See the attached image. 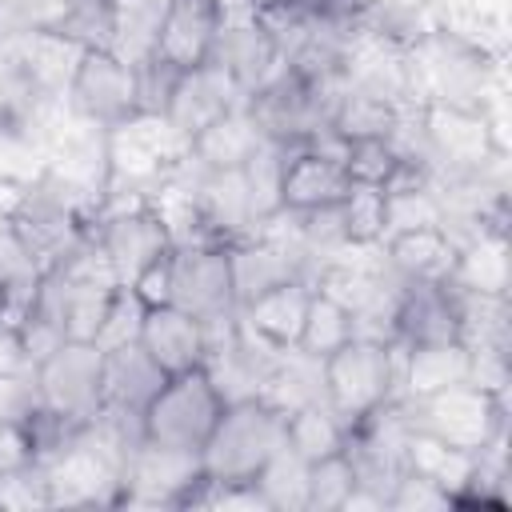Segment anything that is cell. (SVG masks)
I'll return each instance as SVG.
<instances>
[{"instance_id": "cell-36", "label": "cell", "mask_w": 512, "mask_h": 512, "mask_svg": "<svg viewBox=\"0 0 512 512\" xmlns=\"http://www.w3.org/2000/svg\"><path fill=\"white\" fill-rule=\"evenodd\" d=\"M140 324H144V300L128 284H120L112 304H108V312H104V324L96 332V348L108 352V348H120V344H136L140 340Z\"/></svg>"}, {"instance_id": "cell-4", "label": "cell", "mask_w": 512, "mask_h": 512, "mask_svg": "<svg viewBox=\"0 0 512 512\" xmlns=\"http://www.w3.org/2000/svg\"><path fill=\"white\" fill-rule=\"evenodd\" d=\"M324 400L352 428L388 400H400V340L352 336L344 348L320 360Z\"/></svg>"}, {"instance_id": "cell-41", "label": "cell", "mask_w": 512, "mask_h": 512, "mask_svg": "<svg viewBox=\"0 0 512 512\" xmlns=\"http://www.w3.org/2000/svg\"><path fill=\"white\" fill-rule=\"evenodd\" d=\"M140 300H144V308H156V304H172V252L168 256H160V260H152L132 284H128Z\"/></svg>"}, {"instance_id": "cell-20", "label": "cell", "mask_w": 512, "mask_h": 512, "mask_svg": "<svg viewBox=\"0 0 512 512\" xmlns=\"http://www.w3.org/2000/svg\"><path fill=\"white\" fill-rule=\"evenodd\" d=\"M388 268L404 280V284H448L452 268H456V240L440 228V224H424V228H404L380 240Z\"/></svg>"}, {"instance_id": "cell-44", "label": "cell", "mask_w": 512, "mask_h": 512, "mask_svg": "<svg viewBox=\"0 0 512 512\" xmlns=\"http://www.w3.org/2000/svg\"><path fill=\"white\" fill-rule=\"evenodd\" d=\"M288 8H308V0H256V12H288Z\"/></svg>"}, {"instance_id": "cell-38", "label": "cell", "mask_w": 512, "mask_h": 512, "mask_svg": "<svg viewBox=\"0 0 512 512\" xmlns=\"http://www.w3.org/2000/svg\"><path fill=\"white\" fill-rule=\"evenodd\" d=\"M388 508H396V512H448V508H456V500L444 488H436L432 480L404 468L388 492Z\"/></svg>"}, {"instance_id": "cell-35", "label": "cell", "mask_w": 512, "mask_h": 512, "mask_svg": "<svg viewBox=\"0 0 512 512\" xmlns=\"http://www.w3.org/2000/svg\"><path fill=\"white\" fill-rule=\"evenodd\" d=\"M48 108H56V104H40L32 96L20 64L12 60V52L0 48V124L4 120H36V124H44Z\"/></svg>"}, {"instance_id": "cell-18", "label": "cell", "mask_w": 512, "mask_h": 512, "mask_svg": "<svg viewBox=\"0 0 512 512\" xmlns=\"http://www.w3.org/2000/svg\"><path fill=\"white\" fill-rule=\"evenodd\" d=\"M312 280L308 276H292L268 292H260L256 300L240 304L236 308V320L256 336L264 340L268 348L276 352H288L300 344V328H304V316H308V300H312Z\"/></svg>"}, {"instance_id": "cell-21", "label": "cell", "mask_w": 512, "mask_h": 512, "mask_svg": "<svg viewBox=\"0 0 512 512\" xmlns=\"http://www.w3.org/2000/svg\"><path fill=\"white\" fill-rule=\"evenodd\" d=\"M460 380H472V352L464 340H440V344L400 340V400H420Z\"/></svg>"}, {"instance_id": "cell-37", "label": "cell", "mask_w": 512, "mask_h": 512, "mask_svg": "<svg viewBox=\"0 0 512 512\" xmlns=\"http://www.w3.org/2000/svg\"><path fill=\"white\" fill-rule=\"evenodd\" d=\"M400 156L392 152L388 136H372V140H348V152H344V168L356 184H388V176L396 172Z\"/></svg>"}, {"instance_id": "cell-34", "label": "cell", "mask_w": 512, "mask_h": 512, "mask_svg": "<svg viewBox=\"0 0 512 512\" xmlns=\"http://www.w3.org/2000/svg\"><path fill=\"white\" fill-rule=\"evenodd\" d=\"M352 488H356V468H352L348 452L324 456V460L308 464V500H304V512H340Z\"/></svg>"}, {"instance_id": "cell-23", "label": "cell", "mask_w": 512, "mask_h": 512, "mask_svg": "<svg viewBox=\"0 0 512 512\" xmlns=\"http://www.w3.org/2000/svg\"><path fill=\"white\" fill-rule=\"evenodd\" d=\"M216 28H220V16L208 0H172L168 12H164V24H160V36H156V52L164 64L172 68H196L208 60L212 52V40H216Z\"/></svg>"}, {"instance_id": "cell-30", "label": "cell", "mask_w": 512, "mask_h": 512, "mask_svg": "<svg viewBox=\"0 0 512 512\" xmlns=\"http://www.w3.org/2000/svg\"><path fill=\"white\" fill-rule=\"evenodd\" d=\"M396 112H400V104L380 100L372 92H360V88H348L344 84V92L332 104V120L328 124L344 140H372V136H388L392 132Z\"/></svg>"}, {"instance_id": "cell-5", "label": "cell", "mask_w": 512, "mask_h": 512, "mask_svg": "<svg viewBox=\"0 0 512 512\" xmlns=\"http://www.w3.org/2000/svg\"><path fill=\"white\" fill-rule=\"evenodd\" d=\"M412 428L460 448V452H488L500 436H508V392L484 388L476 380H460L420 400H404Z\"/></svg>"}, {"instance_id": "cell-39", "label": "cell", "mask_w": 512, "mask_h": 512, "mask_svg": "<svg viewBox=\"0 0 512 512\" xmlns=\"http://www.w3.org/2000/svg\"><path fill=\"white\" fill-rule=\"evenodd\" d=\"M180 80V68L164 64L160 56H148L136 64V84H140V112H156L164 116L168 100H172V88Z\"/></svg>"}, {"instance_id": "cell-28", "label": "cell", "mask_w": 512, "mask_h": 512, "mask_svg": "<svg viewBox=\"0 0 512 512\" xmlns=\"http://www.w3.org/2000/svg\"><path fill=\"white\" fill-rule=\"evenodd\" d=\"M48 168V132L36 120L0 124V184L28 188Z\"/></svg>"}, {"instance_id": "cell-2", "label": "cell", "mask_w": 512, "mask_h": 512, "mask_svg": "<svg viewBox=\"0 0 512 512\" xmlns=\"http://www.w3.org/2000/svg\"><path fill=\"white\" fill-rule=\"evenodd\" d=\"M284 412L272 408L268 400H236L224 404L212 436L200 448L204 476L212 484H244L256 480L260 468L284 448Z\"/></svg>"}, {"instance_id": "cell-40", "label": "cell", "mask_w": 512, "mask_h": 512, "mask_svg": "<svg viewBox=\"0 0 512 512\" xmlns=\"http://www.w3.org/2000/svg\"><path fill=\"white\" fill-rule=\"evenodd\" d=\"M40 408L36 368L20 376H0V424H24Z\"/></svg>"}, {"instance_id": "cell-3", "label": "cell", "mask_w": 512, "mask_h": 512, "mask_svg": "<svg viewBox=\"0 0 512 512\" xmlns=\"http://www.w3.org/2000/svg\"><path fill=\"white\" fill-rule=\"evenodd\" d=\"M192 152V140L172 128L168 116L136 112L112 128H104V156H108V188L104 192H132L148 196L164 176H172Z\"/></svg>"}, {"instance_id": "cell-1", "label": "cell", "mask_w": 512, "mask_h": 512, "mask_svg": "<svg viewBox=\"0 0 512 512\" xmlns=\"http://www.w3.org/2000/svg\"><path fill=\"white\" fill-rule=\"evenodd\" d=\"M492 56L448 28H424L408 44V100L412 104H456L484 108L492 88Z\"/></svg>"}, {"instance_id": "cell-11", "label": "cell", "mask_w": 512, "mask_h": 512, "mask_svg": "<svg viewBox=\"0 0 512 512\" xmlns=\"http://www.w3.org/2000/svg\"><path fill=\"white\" fill-rule=\"evenodd\" d=\"M172 304L192 312L204 328L236 316V292L224 244H184L172 248Z\"/></svg>"}, {"instance_id": "cell-19", "label": "cell", "mask_w": 512, "mask_h": 512, "mask_svg": "<svg viewBox=\"0 0 512 512\" xmlns=\"http://www.w3.org/2000/svg\"><path fill=\"white\" fill-rule=\"evenodd\" d=\"M228 272H232L236 304H248L260 292H268V288H276L292 276H308V264L292 248H284L280 240H272L264 232H252V236L228 244Z\"/></svg>"}, {"instance_id": "cell-8", "label": "cell", "mask_w": 512, "mask_h": 512, "mask_svg": "<svg viewBox=\"0 0 512 512\" xmlns=\"http://www.w3.org/2000/svg\"><path fill=\"white\" fill-rule=\"evenodd\" d=\"M100 376H104V352L88 340H64L56 352H48L36 364L40 404L72 424H88L104 404Z\"/></svg>"}, {"instance_id": "cell-14", "label": "cell", "mask_w": 512, "mask_h": 512, "mask_svg": "<svg viewBox=\"0 0 512 512\" xmlns=\"http://www.w3.org/2000/svg\"><path fill=\"white\" fill-rule=\"evenodd\" d=\"M240 100H244V92L236 88V80L208 56L204 64L180 72L164 116L172 120L176 132H184V136L192 140V136H200L212 120H220V116H224L232 104H240Z\"/></svg>"}, {"instance_id": "cell-26", "label": "cell", "mask_w": 512, "mask_h": 512, "mask_svg": "<svg viewBox=\"0 0 512 512\" xmlns=\"http://www.w3.org/2000/svg\"><path fill=\"white\" fill-rule=\"evenodd\" d=\"M404 468L424 476V480H432L436 488H444L456 500L468 488V480L476 476V456L460 452V448H452V444H444V440H436V436H428L420 428H412L408 440H404Z\"/></svg>"}, {"instance_id": "cell-25", "label": "cell", "mask_w": 512, "mask_h": 512, "mask_svg": "<svg viewBox=\"0 0 512 512\" xmlns=\"http://www.w3.org/2000/svg\"><path fill=\"white\" fill-rule=\"evenodd\" d=\"M460 292L480 296H508V228H476L468 240H460L452 280Z\"/></svg>"}, {"instance_id": "cell-13", "label": "cell", "mask_w": 512, "mask_h": 512, "mask_svg": "<svg viewBox=\"0 0 512 512\" xmlns=\"http://www.w3.org/2000/svg\"><path fill=\"white\" fill-rule=\"evenodd\" d=\"M208 56L236 80V88H240L244 96H252L260 84H268V80L288 64V60L280 56V48H276V36L260 24V16L220 24Z\"/></svg>"}, {"instance_id": "cell-9", "label": "cell", "mask_w": 512, "mask_h": 512, "mask_svg": "<svg viewBox=\"0 0 512 512\" xmlns=\"http://www.w3.org/2000/svg\"><path fill=\"white\" fill-rule=\"evenodd\" d=\"M204 484L200 452L168 448L140 440L124 464L120 504H152V508H188L196 488Z\"/></svg>"}, {"instance_id": "cell-33", "label": "cell", "mask_w": 512, "mask_h": 512, "mask_svg": "<svg viewBox=\"0 0 512 512\" xmlns=\"http://www.w3.org/2000/svg\"><path fill=\"white\" fill-rule=\"evenodd\" d=\"M264 500L272 512H304V500H308V464L284 444L256 476Z\"/></svg>"}, {"instance_id": "cell-16", "label": "cell", "mask_w": 512, "mask_h": 512, "mask_svg": "<svg viewBox=\"0 0 512 512\" xmlns=\"http://www.w3.org/2000/svg\"><path fill=\"white\" fill-rule=\"evenodd\" d=\"M12 60L20 64L32 96L40 104H60L68 100V84L76 76V64L84 56V44L60 36V32H24L20 40L8 44Z\"/></svg>"}, {"instance_id": "cell-24", "label": "cell", "mask_w": 512, "mask_h": 512, "mask_svg": "<svg viewBox=\"0 0 512 512\" xmlns=\"http://www.w3.org/2000/svg\"><path fill=\"white\" fill-rule=\"evenodd\" d=\"M264 144H268L264 128L256 124L252 108L240 100V104H232L220 120H212L200 136H192V152H188V156H192L200 168L220 172V168H244Z\"/></svg>"}, {"instance_id": "cell-31", "label": "cell", "mask_w": 512, "mask_h": 512, "mask_svg": "<svg viewBox=\"0 0 512 512\" xmlns=\"http://www.w3.org/2000/svg\"><path fill=\"white\" fill-rule=\"evenodd\" d=\"M352 336H356L352 312H348L340 300H332L328 292L312 288L308 316H304V328H300V344H296V348H300L304 356H312V360H324V356H332L336 348H344Z\"/></svg>"}, {"instance_id": "cell-17", "label": "cell", "mask_w": 512, "mask_h": 512, "mask_svg": "<svg viewBox=\"0 0 512 512\" xmlns=\"http://www.w3.org/2000/svg\"><path fill=\"white\" fill-rule=\"evenodd\" d=\"M140 348L168 372H192V368H204V356H208V332L204 324L184 312L180 304H156V308H144V324H140Z\"/></svg>"}, {"instance_id": "cell-10", "label": "cell", "mask_w": 512, "mask_h": 512, "mask_svg": "<svg viewBox=\"0 0 512 512\" xmlns=\"http://www.w3.org/2000/svg\"><path fill=\"white\" fill-rule=\"evenodd\" d=\"M68 108L100 128H112L140 112L136 64L116 56L112 48H84L76 76L68 84Z\"/></svg>"}, {"instance_id": "cell-32", "label": "cell", "mask_w": 512, "mask_h": 512, "mask_svg": "<svg viewBox=\"0 0 512 512\" xmlns=\"http://www.w3.org/2000/svg\"><path fill=\"white\" fill-rule=\"evenodd\" d=\"M340 220H344V236L348 248H372L384 240L388 232V196L380 184H356L348 188V196L340 200Z\"/></svg>"}, {"instance_id": "cell-42", "label": "cell", "mask_w": 512, "mask_h": 512, "mask_svg": "<svg viewBox=\"0 0 512 512\" xmlns=\"http://www.w3.org/2000/svg\"><path fill=\"white\" fill-rule=\"evenodd\" d=\"M32 368L36 364H32L24 340H20V328L8 316H0V376H20V372H32Z\"/></svg>"}, {"instance_id": "cell-7", "label": "cell", "mask_w": 512, "mask_h": 512, "mask_svg": "<svg viewBox=\"0 0 512 512\" xmlns=\"http://www.w3.org/2000/svg\"><path fill=\"white\" fill-rule=\"evenodd\" d=\"M220 412H224V396L216 392V384L208 380L204 368L176 372V376L164 380V388L148 400V408L140 416L144 440L184 448V452H200L204 440L212 436Z\"/></svg>"}, {"instance_id": "cell-22", "label": "cell", "mask_w": 512, "mask_h": 512, "mask_svg": "<svg viewBox=\"0 0 512 512\" xmlns=\"http://www.w3.org/2000/svg\"><path fill=\"white\" fill-rule=\"evenodd\" d=\"M168 372L136 344H120V348H108L104 352V376H100V392H104V404L100 408H116V412H136L144 416L148 400L164 388Z\"/></svg>"}, {"instance_id": "cell-27", "label": "cell", "mask_w": 512, "mask_h": 512, "mask_svg": "<svg viewBox=\"0 0 512 512\" xmlns=\"http://www.w3.org/2000/svg\"><path fill=\"white\" fill-rule=\"evenodd\" d=\"M284 444H288L304 464H316V460H324V456L344 452V444H348V424L328 408V400H312V404L288 412V420H284Z\"/></svg>"}, {"instance_id": "cell-43", "label": "cell", "mask_w": 512, "mask_h": 512, "mask_svg": "<svg viewBox=\"0 0 512 512\" xmlns=\"http://www.w3.org/2000/svg\"><path fill=\"white\" fill-rule=\"evenodd\" d=\"M208 4L216 8L220 24H228V20H248V16H256V0H208Z\"/></svg>"}, {"instance_id": "cell-45", "label": "cell", "mask_w": 512, "mask_h": 512, "mask_svg": "<svg viewBox=\"0 0 512 512\" xmlns=\"http://www.w3.org/2000/svg\"><path fill=\"white\" fill-rule=\"evenodd\" d=\"M4 312H8V292L0 288V316H4Z\"/></svg>"}, {"instance_id": "cell-12", "label": "cell", "mask_w": 512, "mask_h": 512, "mask_svg": "<svg viewBox=\"0 0 512 512\" xmlns=\"http://www.w3.org/2000/svg\"><path fill=\"white\" fill-rule=\"evenodd\" d=\"M92 236L104 248V256H108V264H112L120 284H132L152 260L172 252V236H168L164 220L148 208V200L96 216Z\"/></svg>"}, {"instance_id": "cell-6", "label": "cell", "mask_w": 512, "mask_h": 512, "mask_svg": "<svg viewBox=\"0 0 512 512\" xmlns=\"http://www.w3.org/2000/svg\"><path fill=\"white\" fill-rule=\"evenodd\" d=\"M432 176H484L504 160L500 132L488 108L420 104Z\"/></svg>"}, {"instance_id": "cell-29", "label": "cell", "mask_w": 512, "mask_h": 512, "mask_svg": "<svg viewBox=\"0 0 512 512\" xmlns=\"http://www.w3.org/2000/svg\"><path fill=\"white\" fill-rule=\"evenodd\" d=\"M172 0H112V52L140 64L156 52V36Z\"/></svg>"}, {"instance_id": "cell-15", "label": "cell", "mask_w": 512, "mask_h": 512, "mask_svg": "<svg viewBox=\"0 0 512 512\" xmlns=\"http://www.w3.org/2000/svg\"><path fill=\"white\" fill-rule=\"evenodd\" d=\"M284 168H280V208L288 212H312L340 204L352 188V176L344 160L324 156L316 148H284Z\"/></svg>"}]
</instances>
